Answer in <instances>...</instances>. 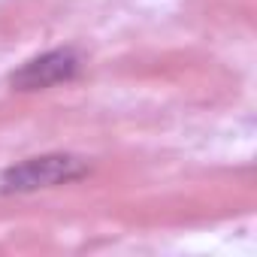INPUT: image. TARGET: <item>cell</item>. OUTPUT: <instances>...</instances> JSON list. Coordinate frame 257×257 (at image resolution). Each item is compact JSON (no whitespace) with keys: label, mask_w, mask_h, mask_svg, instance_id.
I'll list each match as a JSON object with an SVG mask.
<instances>
[{"label":"cell","mask_w":257,"mask_h":257,"mask_svg":"<svg viewBox=\"0 0 257 257\" xmlns=\"http://www.w3.org/2000/svg\"><path fill=\"white\" fill-rule=\"evenodd\" d=\"M88 173H91V164L79 155H40L10 167L0 185H4L7 194H31V191L79 182Z\"/></svg>","instance_id":"obj_1"},{"label":"cell","mask_w":257,"mask_h":257,"mask_svg":"<svg viewBox=\"0 0 257 257\" xmlns=\"http://www.w3.org/2000/svg\"><path fill=\"white\" fill-rule=\"evenodd\" d=\"M79 67H82L79 52H73V49H55V52H46V55L28 61L25 67H19L13 73V88L16 91H43V88L70 82L79 73Z\"/></svg>","instance_id":"obj_2"}]
</instances>
